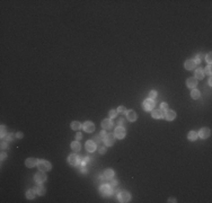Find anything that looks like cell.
Wrapping results in <instances>:
<instances>
[{"instance_id": "41", "label": "cell", "mask_w": 212, "mask_h": 203, "mask_svg": "<svg viewBox=\"0 0 212 203\" xmlns=\"http://www.w3.org/2000/svg\"><path fill=\"white\" fill-rule=\"evenodd\" d=\"M105 152H106V148L105 147H103V148L99 149V153H105Z\"/></svg>"}, {"instance_id": "43", "label": "cell", "mask_w": 212, "mask_h": 203, "mask_svg": "<svg viewBox=\"0 0 212 203\" xmlns=\"http://www.w3.org/2000/svg\"><path fill=\"white\" fill-rule=\"evenodd\" d=\"M6 157H7L6 153L2 152V153H1V160H5V159H6Z\"/></svg>"}, {"instance_id": "3", "label": "cell", "mask_w": 212, "mask_h": 203, "mask_svg": "<svg viewBox=\"0 0 212 203\" xmlns=\"http://www.w3.org/2000/svg\"><path fill=\"white\" fill-rule=\"evenodd\" d=\"M142 107H143V110L147 111V112H149V111H151L152 108L155 107V102H154V99H146L145 102H143V104H142Z\"/></svg>"}, {"instance_id": "27", "label": "cell", "mask_w": 212, "mask_h": 203, "mask_svg": "<svg viewBox=\"0 0 212 203\" xmlns=\"http://www.w3.org/2000/svg\"><path fill=\"white\" fill-rule=\"evenodd\" d=\"M13 134L11 133H6L4 135V137H2V140H6V141H10V140L13 139Z\"/></svg>"}, {"instance_id": "34", "label": "cell", "mask_w": 212, "mask_h": 203, "mask_svg": "<svg viewBox=\"0 0 212 203\" xmlns=\"http://www.w3.org/2000/svg\"><path fill=\"white\" fill-rule=\"evenodd\" d=\"M206 61H208V63L209 64H211V61H212V59H211V53H208L206 54Z\"/></svg>"}, {"instance_id": "21", "label": "cell", "mask_w": 212, "mask_h": 203, "mask_svg": "<svg viewBox=\"0 0 212 203\" xmlns=\"http://www.w3.org/2000/svg\"><path fill=\"white\" fill-rule=\"evenodd\" d=\"M113 176H114V170L113 169L108 168L104 172V177L106 178V180H110V178H112Z\"/></svg>"}, {"instance_id": "22", "label": "cell", "mask_w": 212, "mask_h": 203, "mask_svg": "<svg viewBox=\"0 0 212 203\" xmlns=\"http://www.w3.org/2000/svg\"><path fill=\"white\" fill-rule=\"evenodd\" d=\"M80 148H81V146H80V143L78 141H73L71 143V149L75 151V152H78V151L80 150Z\"/></svg>"}, {"instance_id": "30", "label": "cell", "mask_w": 212, "mask_h": 203, "mask_svg": "<svg viewBox=\"0 0 212 203\" xmlns=\"http://www.w3.org/2000/svg\"><path fill=\"white\" fill-rule=\"evenodd\" d=\"M0 146H1V149H2V150H6V149H8V143H7L6 140H2V141H1V145H0Z\"/></svg>"}, {"instance_id": "42", "label": "cell", "mask_w": 212, "mask_h": 203, "mask_svg": "<svg viewBox=\"0 0 212 203\" xmlns=\"http://www.w3.org/2000/svg\"><path fill=\"white\" fill-rule=\"evenodd\" d=\"M117 185V181H112V182H111V186H116Z\"/></svg>"}, {"instance_id": "24", "label": "cell", "mask_w": 212, "mask_h": 203, "mask_svg": "<svg viewBox=\"0 0 212 203\" xmlns=\"http://www.w3.org/2000/svg\"><path fill=\"white\" fill-rule=\"evenodd\" d=\"M81 126H83V125H81V123H80V122H78V121H75V122H72V123H71V129L75 130V131L80 130Z\"/></svg>"}, {"instance_id": "32", "label": "cell", "mask_w": 212, "mask_h": 203, "mask_svg": "<svg viewBox=\"0 0 212 203\" xmlns=\"http://www.w3.org/2000/svg\"><path fill=\"white\" fill-rule=\"evenodd\" d=\"M88 162H89V158H88V157H86V158L83 159V161H81V165H83V166H86Z\"/></svg>"}, {"instance_id": "1", "label": "cell", "mask_w": 212, "mask_h": 203, "mask_svg": "<svg viewBox=\"0 0 212 203\" xmlns=\"http://www.w3.org/2000/svg\"><path fill=\"white\" fill-rule=\"evenodd\" d=\"M37 167H39V169L41 170V172H49V170H51V168H52V165L50 164L48 160H44V159H41V160H39V162H37Z\"/></svg>"}, {"instance_id": "37", "label": "cell", "mask_w": 212, "mask_h": 203, "mask_svg": "<svg viewBox=\"0 0 212 203\" xmlns=\"http://www.w3.org/2000/svg\"><path fill=\"white\" fill-rule=\"evenodd\" d=\"M100 140H102V139H100L99 135H96V137L94 138V142H95V143H96V142H97V143H99V142H100Z\"/></svg>"}, {"instance_id": "48", "label": "cell", "mask_w": 212, "mask_h": 203, "mask_svg": "<svg viewBox=\"0 0 212 203\" xmlns=\"http://www.w3.org/2000/svg\"><path fill=\"white\" fill-rule=\"evenodd\" d=\"M81 172H83V173H86V168H85V167H83V168H81Z\"/></svg>"}, {"instance_id": "40", "label": "cell", "mask_w": 212, "mask_h": 203, "mask_svg": "<svg viewBox=\"0 0 212 203\" xmlns=\"http://www.w3.org/2000/svg\"><path fill=\"white\" fill-rule=\"evenodd\" d=\"M205 72H206V74H208V75H211V66H209L208 68H206Z\"/></svg>"}, {"instance_id": "13", "label": "cell", "mask_w": 212, "mask_h": 203, "mask_svg": "<svg viewBox=\"0 0 212 203\" xmlns=\"http://www.w3.org/2000/svg\"><path fill=\"white\" fill-rule=\"evenodd\" d=\"M184 67H185V69H187V70H193V69H195V67H196V63H195L194 60H191V59H190V60L185 61Z\"/></svg>"}, {"instance_id": "36", "label": "cell", "mask_w": 212, "mask_h": 203, "mask_svg": "<svg viewBox=\"0 0 212 203\" xmlns=\"http://www.w3.org/2000/svg\"><path fill=\"white\" fill-rule=\"evenodd\" d=\"M6 134V126L5 125H1V138Z\"/></svg>"}, {"instance_id": "17", "label": "cell", "mask_w": 212, "mask_h": 203, "mask_svg": "<svg viewBox=\"0 0 212 203\" xmlns=\"http://www.w3.org/2000/svg\"><path fill=\"white\" fill-rule=\"evenodd\" d=\"M113 126V123H112V121L111 120H108V118H105V120H103L102 122V128L104 129V130H108V129H111Z\"/></svg>"}, {"instance_id": "31", "label": "cell", "mask_w": 212, "mask_h": 203, "mask_svg": "<svg viewBox=\"0 0 212 203\" xmlns=\"http://www.w3.org/2000/svg\"><path fill=\"white\" fill-rule=\"evenodd\" d=\"M160 110L164 111V112H165V111H167L168 110V105L166 104V103H161V105H160Z\"/></svg>"}, {"instance_id": "4", "label": "cell", "mask_w": 212, "mask_h": 203, "mask_svg": "<svg viewBox=\"0 0 212 203\" xmlns=\"http://www.w3.org/2000/svg\"><path fill=\"white\" fill-rule=\"evenodd\" d=\"M99 191H100V194H102L103 196H108V195H111V194H112V188H111V186L110 185H106V184H104V185L100 186Z\"/></svg>"}, {"instance_id": "2", "label": "cell", "mask_w": 212, "mask_h": 203, "mask_svg": "<svg viewBox=\"0 0 212 203\" xmlns=\"http://www.w3.org/2000/svg\"><path fill=\"white\" fill-rule=\"evenodd\" d=\"M130 199H131V195H130L129 192L126 191H121L119 194V201L122 202V203H126L130 201Z\"/></svg>"}, {"instance_id": "12", "label": "cell", "mask_w": 212, "mask_h": 203, "mask_svg": "<svg viewBox=\"0 0 212 203\" xmlns=\"http://www.w3.org/2000/svg\"><path fill=\"white\" fill-rule=\"evenodd\" d=\"M86 149L89 152H94V151L96 150V143L94 141H91V140H88V141L86 142Z\"/></svg>"}, {"instance_id": "35", "label": "cell", "mask_w": 212, "mask_h": 203, "mask_svg": "<svg viewBox=\"0 0 212 203\" xmlns=\"http://www.w3.org/2000/svg\"><path fill=\"white\" fill-rule=\"evenodd\" d=\"M106 132H105V130H103V131H100V133H99V137H100V139H104V138L106 137Z\"/></svg>"}, {"instance_id": "26", "label": "cell", "mask_w": 212, "mask_h": 203, "mask_svg": "<svg viewBox=\"0 0 212 203\" xmlns=\"http://www.w3.org/2000/svg\"><path fill=\"white\" fill-rule=\"evenodd\" d=\"M191 97L193 99H197L200 97V91L197 90V89H193L191 91Z\"/></svg>"}, {"instance_id": "10", "label": "cell", "mask_w": 212, "mask_h": 203, "mask_svg": "<svg viewBox=\"0 0 212 203\" xmlns=\"http://www.w3.org/2000/svg\"><path fill=\"white\" fill-rule=\"evenodd\" d=\"M200 135L202 139H206V138H209L210 137V134H211V132H210V129H208V128H202L200 130V132L197 133Z\"/></svg>"}, {"instance_id": "19", "label": "cell", "mask_w": 212, "mask_h": 203, "mask_svg": "<svg viewBox=\"0 0 212 203\" xmlns=\"http://www.w3.org/2000/svg\"><path fill=\"white\" fill-rule=\"evenodd\" d=\"M162 116H164V111H161V110L152 111V117L154 118H161Z\"/></svg>"}, {"instance_id": "7", "label": "cell", "mask_w": 212, "mask_h": 203, "mask_svg": "<svg viewBox=\"0 0 212 203\" xmlns=\"http://www.w3.org/2000/svg\"><path fill=\"white\" fill-rule=\"evenodd\" d=\"M114 141H115V135L112 134V133L107 134L104 138V143H105V146H107V147H111V146H113Z\"/></svg>"}, {"instance_id": "45", "label": "cell", "mask_w": 212, "mask_h": 203, "mask_svg": "<svg viewBox=\"0 0 212 203\" xmlns=\"http://www.w3.org/2000/svg\"><path fill=\"white\" fill-rule=\"evenodd\" d=\"M123 123H124V120H123V118H121V120L119 121V124H120V125H122Z\"/></svg>"}, {"instance_id": "29", "label": "cell", "mask_w": 212, "mask_h": 203, "mask_svg": "<svg viewBox=\"0 0 212 203\" xmlns=\"http://www.w3.org/2000/svg\"><path fill=\"white\" fill-rule=\"evenodd\" d=\"M157 97V91L156 90H151L150 93H149V98L150 99H155Z\"/></svg>"}, {"instance_id": "44", "label": "cell", "mask_w": 212, "mask_h": 203, "mask_svg": "<svg viewBox=\"0 0 212 203\" xmlns=\"http://www.w3.org/2000/svg\"><path fill=\"white\" fill-rule=\"evenodd\" d=\"M168 202L174 203V202H176V200H175V199H173V197H170V199H168Z\"/></svg>"}, {"instance_id": "20", "label": "cell", "mask_w": 212, "mask_h": 203, "mask_svg": "<svg viewBox=\"0 0 212 203\" xmlns=\"http://www.w3.org/2000/svg\"><path fill=\"white\" fill-rule=\"evenodd\" d=\"M35 192H36L37 195H44V194H45V188L43 187V185L39 184V185L35 187Z\"/></svg>"}, {"instance_id": "23", "label": "cell", "mask_w": 212, "mask_h": 203, "mask_svg": "<svg viewBox=\"0 0 212 203\" xmlns=\"http://www.w3.org/2000/svg\"><path fill=\"white\" fill-rule=\"evenodd\" d=\"M197 137H199V134H197L195 131H191L189 133V135H187V138H189L190 141H195V140L197 139Z\"/></svg>"}, {"instance_id": "18", "label": "cell", "mask_w": 212, "mask_h": 203, "mask_svg": "<svg viewBox=\"0 0 212 203\" xmlns=\"http://www.w3.org/2000/svg\"><path fill=\"white\" fill-rule=\"evenodd\" d=\"M195 78L196 79H203L204 78V71H203V69H201V68H197L196 70H195Z\"/></svg>"}, {"instance_id": "33", "label": "cell", "mask_w": 212, "mask_h": 203, "mask_svg": "<svg viewBox=\"0 0 212 203\" xmlns=\"http://www.w3.org/2000/svg\"><path fill=\"white\" fill-rule=\"evenodd\" d=\"M117 112H120V113H125L126 112V108L124 107V106H120L117 108Z\"/></svg>"}, {"instance_id": "15", "label": "cell", "mask_w": 212, "mask_h": 203, "mask_svg": "<svg viewBox=\"0 0 212 203\" xmlns=\"http://www.w3.org/2000/svg\"><path fill=\"white\" fill-rule=\"evenodd\" d=\"M126 118L130 122H134L135 120H137V113H135L133 110L127 111V112H126Z\"/></svg>"}, {"instance_id": "46", "label": "cell", "mask_w": 212, "mask_h": 203, "mask_svg": "<svg viewBox=\"0 0 212 203\" xmlns=\"http://www.w3.org/2000/svg\"><path fill=\"white\" fill-rule=\"evenodd\" d=\"M196 58H197V59H200V60H201V59H202V58H203V55H202V54H199V55H197V56H196Z\"/></svg>"}, {"instance_id": "47", "label": "cell", "mask_w": 212, "mask_h": 203, "mask_svg": "<svg viewBox=\"0 0 212 203\" xmlns=\"http://www.w3.org/2000/svg\"><path fill=\"white\" fill-rule=\"evenodd\" d=\"M208 82H209V85H210V86L212 85V79H211V78H210V79H209V81H208Z\"/></svg>"}, {"instance_id": "9", "label": "cell", "mask_w": 212, "mask_h": 203, "mask_svg": "<svg viewBox=\"0 0 212 203\" xmlns=\"http://www.w3.org/2000/svg\"><path fill=\"white\" fill-rule=\"evenodd\" d=\"M68 162H69L71 166H77L79 164V158L77 157V155H70L68 157Z\"/></svg>"}, {"instance_id": "6", "label": "cell", "mask_w": 212, "mask_h": 203, "mask_svg": "<svg viewBox=\"0 0 212 203\" xmlns=\"http://www.w3.org/2000/svg\"><path fill=\"white\" fill-rule=\"evenodd\" d=\"M126 134V131L124 128H122V126H119V128L115 129V132H114V135H115V138H117V139H123L124 137H125Z\"/></svg>"}, {"instance_id": "11", "label": "cell", "mask_w": 212, "mask_h": 203, "mask_svg": "<svg viewBox=\"0 0 212 203\" xmlns=\"http://www.w3.org/2000/svg\"><path fill=\"white\" fill-rule=\"evenodd\" d=\"M186 85L189 88H195L197 85V80L195 77H191V78H187L186 80Z\"/></svg>"}, {"instance_id": "8", "label": "cell", "mask_w": 212, "mask_h": 203, "mask_svg": "<svg viewBox=\"0 0 212 203\" xmlns=\"http://www.w3.org/2000/svg\"><path fill=\"white\" fill-rule=\"evenodd\" d=\"M83 128H84V130H85L86 132H93L94 130H95V124L93 123V122H90V121H87V122H85V123L83 124Z\"/></svg>"}, {"instance_id": "38", "label": "cell", "mask_w": 212, "mask_h": 203, "mask_svg": "<svg viewBox=\"0 0 212 203\" xmlns=\"http://www.w3.org/2000/svg\"><path fill=\"white\" fill-rule=\"evenodd\" d=\"M15 137L17 138V139H21V138H23V133H21V132H17V133L15 134Z\"/></svg>"}, {"instance_id": "16", "label": "cell", "mask_w": 212, "mask_h": 203, "mask_svg": "<svg viewBox=\"0 0 212 203\" xmlns=\"http://www.w3.org/2000/svg\"><path fill=\"white\" fill-rule=\"evenodd\" d=\"M165 117H166V120H168V121H173L174 118L176 117V113L172 110H167L165 113Z\"/></svg>"}, {"instance_id": "28", "label": "cell", "mask_w": 212, "mask_h": 203, "mask_svg": "<svg viewBox=\"0 0 212 203\" xmlns=\"http://www.w3.org/2000/svg\"><path fill=\"white\" fill-rule=\"evenodd\" d=\"M108 115H110V117L111 118H113V117H115L116 115H117V110H111L110 111V113H108Z\"/></svg>"}, {"instance_id": "5", "label": "cell", "mask_w": 212, "mask_h": 203, "mask_svg": "<svg viewBox=\"0 0 212 203\" xmlns=\"http://www.w3.org/2000/svg\"><path fill=\"white\" fill-rule=\"evenodd\" d=\"M34 181L36 183H43V182H45L46 181V175L44 174V172H40L39 173H36V174L34 175Z\"/></svg>"}, {"instance_id": "14", "label": "cell", "mask_w": 212, "mask_h": 203, "mask_svg": "<svg viewBox=\"0 0 212 203\" xmlns=\"http://www.w3.org/2000/svg\"><path fill=\"white\" fill-rule=\"evenodd\" d=\"M37 162H39V160H37L36 158H28V159H26L25 165H26V167H28V168H32V167L36 166Z\"/></svg>"}, {"instance_id": "39", "label": "cell", "mask_w": 212, "mask_h": 203, "mask_svg": "<svg viewBox=\"0 0 212 203\" xmlns=\"http://www.w3.org/2000/svg\"><path fill=\"white\" fill-rule=\"evenodd\" d=\"M81 138H83V134H81L80 132H78V133L76 134V139H77V140H80Z\"/></svg>"}, {"instance_id": "25", "label": "cell", "mask_w": 212, "mask_h": 203, "mask_svg": "<svg viewBox=\"0 0 212 203\" xmlns=\"http://www.w3.org/2000/svg\"><path fill=\"white\" fill-rule=\"evenodd\" d=\"M35 194H36V192H35V189H28V191L26 192V197L29 200L34 199L35 197Z\"/></svg>"}]
</instances>
